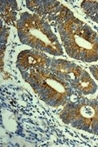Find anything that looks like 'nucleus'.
<instances>
[{"instance_id": "f257e3e1", "label": "nucleus", "mask_w": 98, "mask_h": 147, "mask_svg": "<svg viewBox=\"0 0 98 147\" xmlns=\"http://www.w3.org/2000/svg\"><path fill=\"white\" fill-rule=\"evenodd\" d=\"M62 44L69 57L84 62L98 61V34L67 9L57 24Z\"/></svg>"}, {"instance_id": "f03ea898", "label": "nucleus", "mask_w": 98, "mask_h": 147, "mask_svg": "<svg viewBox=\"0 0 98 147\" xmlns=\"http://www.w3.org/2000/svg\"><path fill=\"white\" fill-rule=\"evenodd\" d=\"M16 28L18 37L24 45L54 56L63 54L62 46L49 22L35 13H21Z\"/></svg>"}, {"instance_id": "7ed1b4c3", "label": "nucleus", "mask_w": 98, "mask_h": 147, "mask_svg": "<svg viewBox=\"0 0 98 147\" xmlns=\"http://www.w3.org/2000/svg\"><path fill=\"white\" fill-rule=\"evenodd\" d=\"M21 74L40 99L51 107L65 106L73 94L70 84L49 68L33 69Z\"/></svg>"}, {"instance_id": "20e7f679", "label": "nucleus", "mask_w": 98, "mask_h": 147, "mask_svg": "<svg viewBox=\"0 0 98 147\" xmlns=\"http://www.w3.org/2000/svg\"><path fill=\"white\" fill-rule=\"evenodd\" d=\"M59 117L65 124L90 134H98V101L81 97L69 101L64 106Z\"/></svg>"}, {"instance_id": "39448f33", "label": "nucleus", "mask_w": 98, "mask_h": 147, "mask_svg": "<svg viewBox=\"0 0 98 147\" xmlns=\"http://www.w3.org/2000/svg\"><path fill=\"white\" fill-rule=\"evenodd\" d=\"M26 3L30 11L54 26H57L68 9L59 1L52 0H27Z\"/></svg>"}, {"instance_id": "423d86ee", "label": "nucleus", "mask_w": 98, "mask_h": 147, "mask_svg": "<svg viewBox=\"0 0 98 147\" xmlns=\"http://www.w3.org/2000/svg\"><path fill=\"white\" fill-rule=\"evenodd\" d=\"M52 59L43 51L27 49L21 51L17 57L16 67L20 72L38 68H49Z\"/></svg>"}, {"instance_id": "0eeeda50", "label": "nucleus", "mask_w": 98, "mask_h": 147, "mask_svg": "<svg viewBox=\"0 0 98 147\" xmlns=\"http://www.w3.org/2000/svg\"><path fill=\"white\" fill-rule=\"evenodd\" d=\"M49 69L69 84L77 80L83 71L81 67L75 63L61 59H52Z\"/></svg>"}, {"instance_id": "6e6552de", "label": "nucleus", "mask_w": 98, "mask_h": 147, "mask_svg": "<svg viewBox=\"0 0 98 147\" xmlns=\"http://www.w3.org/2000/svg\"><path fill=\"white\" fill-rule=\"evenodd\" d=\"M73 89L79 94L88 95L95 94L97 90V86L90 75L85 70L83 71L79 78L70 84Z\"/></svg>"}, {"instance_id": "1a4fd4ad", "label": "nucleus", "mask_w": 98, "mask_h": 147, "mask_svg": "<svg viewBox=\"0 0 98 147\" xmlns=\"http://www.w3.org/2000/svg\"><path fill=\"white\" fill-rule=\"evenodd\" d=\"M1 17L5 23L16 26L17 20V11L18 10V3L14 0L1 1Z\"/></svg>"}, {"instance_id": "9d476101", "label": "nucleus", "mask_w": 98, "mask_h": 147, "mask_svg": "<svg viewBox=\"0 0 98 147\" xmlns=\"http://www.w3.org/2000/svg\"><path fill=\"white\" fill-rule=\"evenodd\" d=\"M85 14L98 24V2L95 1H83L81 4Z\"/></svg>"}, {"instance_id": "9b49d317", "label": "nucleus", "mask_w": 98, "mask_h": 147, "mask_svg": "<svg viewBox=\"0 0 98 147\" xmlns=\"http://www.w3.org/2000/svg\"><path fill=\"white\" fill-rule=\"evenodd\" d=\"M8 31L5 26H1V43H5L7 42Z\"/></svg>"}, {"instance_id": "f8f14e48", "label": "nucleus", "mask_w": 98, "mask_h": 147, "mask_svg": "<svg viewBox=\"0 0 98 147\" xmlns=\"http://www.w3.org/2000/svg\"><path fill=\"white\" fill-rule=\"evenodd\" d=\"M89 69L94 78L98 80V64L91 65L89 67Z\"/></svg>"}, {"instance_id": "ddd939ff", "label": "nucleus", "mask_w": 98, "mask_h": 147, "mask_svg": "<svg viewBox=\"0 0 98 147\" xmlns=\"http://www.w3.org/2000/svg\"><path fill=\"white\" fill-rule=\"evenodd\" d=\"M97 101H98V95H97Z\"/></svg>"}]
</instances>
